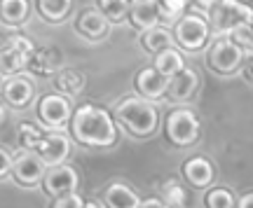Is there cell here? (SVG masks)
<instances>
[{
  "label": "cell",
  "instance_id": "15",
  "mask_svg": "<svg viewBox=\"0 0 253 208\" xmlns=\"http://www.w3.org/2000/svg\"><path fill=\"white\" fill-rule=\"evenodd\" d=\"M33 82L28 77H21V75H12L5 84H2V96L12 108H26L28 103L33 101Z\"/></svg>",
  "mask_w": 253,
  "mask_h": 208
},
{
  "label": "cell",
  "instance_id": "7",
  "mask_svg": "<svg viewBox=\"0 0 253 208\" xmlns=\"http://www.w3.org/2000/svg\"><path fill=\"white\" fill-rule=\"evenodd\" d=\"M31 150L45 162V166H54V164L66 162V157L71 152V140L63 134H47V131H42L33 140Z\"/></svg>",
  "mask_w": 253,
  "mask_h": 208
},
{
  "label": "cell",
  "instance_id": "3",
  "mask_svg": "<svg viewBox=\"0 0 253 208\" xmlns=\"http://www.w3.org/2000/svg\"><path fill=\"white\" fill-rule=\"evenodd\" d=\"M33 42L24 35H9L0 42V72L2 75H14L24 70L28 59L33 54Z\"/></svg>",
  "mask_w": 253,
  "mask_h": 208
},
{
  "label": "cell",
  "instance_id": "23",
  "mask_svg": "<svg viewBox=\"0 0 253 208\" xmlns=\"http://www.w3.org/2000/svg\"><path fill=\"white\" fill-rule=\"evenodd\" d=\"M73 0H38V9L47 21H63L71 14Z\"/></svg>",
  "mask_w": 253,
  "mask_h": 208
},
{
  "label": "cell",
  "instance_id": "2",
  "mask_svg": "<svg viewBox=\"0 0 253 208\" xmlns=\"http://www.w3.org/2000/svg\"><path fill=\"white\" fill-rule=\"evenodd\" d=\"M115 117L129 134L141 138L153 136L157 122H160L157 108L143 96H129V99L120 101L118 108H115Z\"/></svg>",
  "mask_w": 253,
  "mask_h": 208
},
{
  "label": "cell",
  "instance_id": "10",
  "mask_svg": "<svg viewBox=\"0 0 253 208\" xmlns=\"http://www.w3.org/2000/svg\"><path fill=\"white\" fill-rule=\"evenodd\" d=\"M42 185H45V192L54 199V197H61L66 192H75L78 190V171L68 166V164H54L49 166L42 175Z\"/></svg>",
  "mask_w": 253,
  "mask_h": 208
},
{
  "label": "cell",
  "instance_id": "16",
  "mask_svg": "<svg viewBox=\"0 0 253 208\" xmlns=\"http://www.w3.org/2000/svg\"><path fill=\"white\" fill-rule=\"evenodd\" d=\"M126 14L131 19L134 28L138 31H145L150 26H157L160 24V12H157V0H131L129 2V9Z\"/></svg>",
  "mask_w": 253,
  "mask_h": 208
},
{
  "label": "cell",
  "instance_id": "26",
  "mask_svg": "<svg viewBox=\"0 0 253 208\" xmlns=\"http://www.w3.org/2000/svg\"><path fill=\"white\" fill-rule=\"evenodd\" d=\"M99 9L103 12V17L118 24L126 17V9H129V0H99Z\"/></svg>",
  "mask_w": 253,
  "mask_h": 208
},
{
  "label": "cell",
  "instance_id": "14",
  "mask_svg": "<svg viewBox=\"0 0 253 208\" xmlns=\"http://www.w3.org/2000/svg\"><path fill=\"white\" fill-rule=\"evenodd\" d=\"M61 61H63V56L56 47H40V49H33L26 68L31 72H36V75L49 77V75H54L61 68Z\"/></svg>",
  "mask_w": 253,
  "mask_h": 208
},
{
  "label": "cell",
  "instance_id": "1",
  "mask_svg": "<svg viewBox=\"0 0 253 208\" xmlns=\"http://www.w3.org/2000/svg\"><path fill=\"white\" fill-rule=\"evenodd\" d=\"M73 136L89 147H110L118 140V129L108 110L84 103L73 112Z\"/></svg>",
  "mask_w": 253,
  "mask_h": 208
},
{
  "label": "cell",
  "instance_id": "8",
  "mask_svg": "<svg viewBox=\"0 0 253 208\" xmlns=\"http://www.w3.org/2000/svg\"><path fill=\"white\" fill-rule=\"evenodd\" d=\"M242 56H244L242 47H237L232 40L223 37V40L213 42V47L209 49V66L220 75H230L242 66Z\"/></svg>",
  "mask_w": 253,
  "mask_h": 208
},
{
  "label": "cell",
  "instance_id": "18",
  "mask_svg": "<svg viewBox=\"0 0 253 208\" xmlns=\"http://www.w3.org/2000/svg\"><path fill=\"white\" fill-rule=\"evenodd\" d=\"M183 175L185 180L192 185V187H207L213 180V166L209 162L207 157H192L188 162L183 164Z\"/></svg>",
  "mask_w": 253,
  "mask_h": 208
},
{
  "label": "cell",
  "instance_id": "31",
  "mask_svg": "<svg viewBox=\"0 0 253 208\" xmlns=\"http://www.w3.org/2000/svg\"><path fill=\"white\" fill-rule=\"evenodd\" d=\"M54 206L56 208H82L84 206V199L75 192H66L61 197H54Z\"/></svg>",
  "mask_w": 253,
  "mask_h": 208
},
{
  "label": "cell",
  "instance_id": "17",
  "mask_svg": "<svg viewBox=\"0 0 253 208\" xmlns=\"http://www.w3.org/2000/svg\"><path fill=\"white\" fill-rule=\"evenodd\" d=\"M75 26H78V31H80L84 37L101 40V37L106 35V31H108V19L103 17V12H101L99 7H87L80 12Z\"/></svg>",
  "mask_w": 253,
  "mask_h": 208
},
{
  "label": "cell",
  "instance_id": "24",
  "mask_svg": "<svg viewBox=\"0 0 253 208\" xmlns=\"http://www.w3.org/2000/svg\"><path fill=\"white\" fill-rule=\"evenodd\" d=\"M56 89L68 94V96H78L84 89V75L80 70H61L56 75Z\"/></svg>",
  "mask_w": 253,
  "mask_h": 208
},
{
  "label": "cell",
  "instance_id": "5",
  "mask_svg": "<svg viewBox=\"0 0 253 208\" xmlns=\"http://www.w3.org/2000/svg\"><path fill=\"white\" fill-rule=\"evenodd\" d=\"M167 138L176 147H188L199 138V119L190 110H173L167 117Z\"/></svg>",
  "mask_w": 253,
  "mask_h": 208
},
{
  "label": "cell",
  "instance_id": "33",
  "mask_svg": "<svg viewBox=\"0 0 253 208\" xmlns=\"http://www.w3.org/2000/svg\"><path fill=\"white\" fill-rule=\"evenodd\" d=\"M162 199H157V197H150V199H145V201H138V206L136 208H162Z\"/></svg>",
  "mask_w": 253,
  "mask_h": 208
},
{
  "label": "cell",
  "instance_id": "34",
  "mask_svg": "<svg viewBox=\"0 0 253 208\" xmlns=\"http://www.w3.org/2000/svg\"><path fill=\"white\" fill-rule=\"evenodd\" d=\"M251 201H253V194L249 192V194H244V197L239 199V204H235V206H239V208H249V206H251Z\"/></svg>",
  "mask_w": 253,
  "mask_h": 208
},
{
  "label": "cell",
  "instance_id": "29",
  "mask_svg": "<svg viewBox=\"0 0 253 208\" xmlns=\"http://www.w3.org/2000/svg\"><path fill=\"white\" fill-rule=\"evenodd\" d=\"M207 206L209 208H232L235 206V199H232V194L223 187H216V190H211L207 194Z\"/></svg>",
  "mask_w": 253,
  "mask_h": 208
},
{
  "label": "cell",
  "instance_id": "37",
  "mask_svg": "<svg viewBox=\"0 0 253 208\" xmlns=\"http://www.w3.org/2000/svg\"><path fill=\"white\" fill-rule=\"evenodd\" d=\"M84 206L87 208H99V206H103L101 201H96V199H91V201H84Z\"/></svg>",
  "mask_w": 253,
  "mask_h": 208
},
{
  "label": "cell",
  "instance_id": "30",
  "mask_svg": "<svg viewBox=\"0 0 253 208\" xmlns=\"http://www.w3.org/2000/svg\"><path fill=\"white\" fill-rule=\"evenodd\" d=\"M40 134H42V129H38L36 124H31V122H24V124L19 127V143H21V147L31 150L33 140H36Z\"/></svg>",
  "mask_w": 253,
  "mask_h": 208
},
{
  "label": "cell",
  "instance_id": "13",
  "mask_svg": "<svg viewBox=\"0 0 253 208\" xmlns=\"http://www.w3.org/2000/svg\"><path fill=\"white\" fill-rule=\"evenodd\" d=\"M167 84H169V77L162 75L155 66H145L136 75V91L148 101L162 99L164 91H167Z\"/></svg>",
  "mask_w": 253,
  "mask_h": 208
},
{
  "label": "cell",
  "instance_id": "6",
  "mask_svg": "<svg viewBox=\"0 0 253 208\" xmlns=\"http://www.w3.org/2000/svg\"><path fill=\"white\" fill-rule=\"evenodd\" d=\"M251 17H253L251 7L237 2V0H218L216 5L209 9L211 24H213V28H216L218 33H223V35H227L237 24L251 21Z\"/></svg>",
  "mask_w": 253,
  "mask_h": 208
},
{
  "label": "cell",
  "instance_id": "38",
  "mask_svg": "<svg viewBox=\"0 0 253 208\" xmlns=\"http://www.w3.org/2000/svg\"><path fill=\"white\" fill-rule=\"evenodd\" d=\"M2 119H5V108L0 105V124H2Z\"/></svg>",
  "mask_w": 253,
  "mask_h": 208
},
{
  "label": "cell",
  "instance_id": "36",
  "mask_svg": "<svg viewBox=\"0 0 253 208\" xmlns=\"http://www.w3.org/2000/svg\"><path fill=\"white\" fill-rule=\"evenodd\" d=\"M244 77H246V82H251V61L244 66Z\"/></svg>",
  "mask_w": 253,
  "mask_h": 208
},
{
  "label": "cell",
  "instance_id": "32",
  "mask_svg": "<svg viewBox=\"0 0 253 208\" xmlns=\"http://www.w3.org/2000/svg\"><path fill=\"white\" fill-rule=\"evenodd\" d=\"M9 169H12V154L5 147H0V178L9 175Z\"/></svg>",
  "mask_w": 253,
  "mask_h": 208
},
{
  "label": "cell",
  "instance_id": "11",
  "mask_svg": "<svg viewBox=\"0 0 253 208\" xmlns=\"http://www.w3.org/2000/svg\"><path fill=\"white\" fill-rule=\"evenodd\" d=\"M9 173H12V178L19 185L31 187V185H38V182L42 180V175H45V162L33 152H24V154H19L17 159H12Z\"/></svg>",
  "mask_w": 253,
  "mask_h": 208
},
{
  "label": "cell",
  "instance_id": "9",
  "mask_svg": "<svg viewBox=\"0 0 253 208\" xmlns=\"http://www.w3.org/2000/svg\"><path fill=\"white\" fill-rule=\"evenodd\" d=\"M38 115H40L45 127L61 129L71 119V103L61 94H47L38 103Z\"/></svg>",
  "mask_w": 253,
  "mask_h": 208
},
{
  "label": "cell",
  "instance_id": "4",
  "mask_svg": "<svg viewBox=\"0 0 253 208\" xmlns=\"http://www.w3.org/2000/svg\"><path fill=\"white\" fill-rule=\"evenodd\" d=\"M211 37V28H209L207 19L199 14H185L178 19V24L173 28V40L188 49V52H197L209 42Z\"/></svg>",
  "mask_w": 253,
  "mask_h": 208
},
{
  "label": "cell",
  "instance_id": "20",
  "mask_svg": "<svg viewBox=\"0 0 253 208\" xmlns=\"http://www.w3.org/2000/svg\"><path fill=\"white\" fill-rule=\"evenodd\" d=\"M28 0H0V19L7 26H19L28 17Z\"/></svg>",
  "mask_w": 253,
  "mask_h": 208
},
{
  "label": "cell",
  "instance_id": "22",
  "mask_svg": "<svg viewBox=\"0 0 253 208\" xmlns=\"http://www.w3.org/2000/svg\"><path fill=\"white\" fill-rule=\"evenodd\" d=\"M173 42V35L169 28H162V26H150L143 31V35H141V45L148 49V52H160L164 47H171Z\"/></svg>",
  "mask_w": 253,
  "mask_h": 208
},
{
  "label": "cell",
  "instance_id": "25",
  "mask_svg": "<svg viewBox=\"0 0 253 208\" xmlns=\"http://www.w3.org/2000/svg\"><path fill=\"white\" fill-rule=\"evenodd\" d=\"M227 35H232L230 40L235 42L237 47H242L244 54H251V47H253V28H251V21H242L237 24Z\"/></svg>",
  "mask_w": 253,
  "mask_h": 208
},
{
  "label": "cell",
  "instance_id": "21",
  "mask_svg": "<svg viewBox=\"0 0 253 208\" xmlns=\"http://www.w3.org/2000/svg\"><path fill=\"white\" fill-rule=\"evenodd\" d=\"M155 54H157L155 56V68L162 72V75H167V77L176 75V72L185 66L181 52H178V49H173V47H164V49L155 52Z\"/></svg>",
  "mask_w": 253,
  "mask_h": 208
},
{
  "label": "cell",
  "instance_id": "12",
  "mask_svg": "<svg viewBox=\"0 0 253 208\" xmlns=\"http://www.w3.org/2000/svg\"><path fill=\"white\" fill-rule=\"evenodd\" d=\"M197 84H199L197 72L192 70V68H185V66H183L176 75L169 77V84H167V91H164V94H167L173 103H183V101H190L195 96Z\"/></svg>",
  "mask_w": 253,
  "mask_h": 208
},
{
  "label": "cell",
  "instance_id": "19",
  "mask_svg": "<svg viewBox=\"0 0 253 208\" xmlns=\"http://www.w3.org/2000/svg\"><path fill=\"white\" fill-rule=\"evenodd\" d=\"M138 201L141 199L126 185H122V182L110 185L108 190H106V194H103V206H110V208H136Z\"/></svg>",
  "mask_w": 253,
  "mask_h": 208
},
{
  "label": "cell",
  "instance_id": "27",
  "mask_svg": "<svg viewBox=\"0 0 253 208\" xmlns=\"http://www.w3.org/2000/svg\"><path fill=\"white\" fill-rule=\"evenodd\" d=\"M188 0H157V12L160 19L164 21H176L178 17H183Z\"/></svg>",
  "mask_w": 253,
  "mask_h": 208
},
{
  "label": "cell",
  "instance_id": "35",
  "mask_svg": "<svg viewBox=\"0 0 253 208\" xmlns=\"http://www.w3.org/2000/svg\"><path fill=\"white\" fill-rule=\"evenodd\" d=\"M195 2H197L199 7H204V9H211L213 7V5H216L218 0H195Z\"/></svg>",
  "mask_w": 253,
  "mask_h": 208
},
{
  "label": "cell",
  "instance_id": "28",
  "mask_svg": "<svg viewBox=\"0 0 253 208\" xmlns=\"http://www.w3.org/2000/svg\"><path fill=\"white\" fill-rule=\"evenodd\" d=\"M164 206H171V208H181L185 206V190L181 185H176L173 180H169L164 185V197H162Z\"/></svg>",
  "mask_w": 253,
  "mask_h": 208
}]
</instances>
